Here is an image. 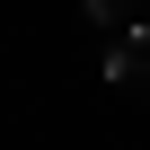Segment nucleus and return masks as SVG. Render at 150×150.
<instances>
[{
    "instance_id": "f03ea898",
    "label": "nucleus",
    "mask_w": 150,
    "mask_h": 150,
    "mask_svg": "<svg viewBox=\"0 0 150 150\" xmlns=\"http://www.w3.org/2000/svg\"><path fill=\"white\" fill-rule=\"evenodd\" d=\"M132 9H141V0H88V18H97V27H115V35L132 27Z\"/></svg>"
},
{
    "instance_id": "7ed1b4c3",
    "label": "nucleus",
    "mask_w": 150,
    "mask_h": 150,
    "mask_svg": "<svg viewBox=\"0 0 150 150\" xmlns=\"http://www.w3.org/2000/svg\"><path fill=\"white\" fill-rule=\"evenodd\" d=\"M141 27H150V0H141Z\"/></svg>"
},
{
    "instance_id": "f257e3e1",
    "label": "nucleus",
    "mask_w": 150,
    "mask_h": 150,
    "mask_svg": "<svg viewBox=\"0 0 150 150\" xmlns=\"http://www.w3.org/2000/svg\"><path fill=\"white\" fill-rule=\"evenodd\" d=\"M106 80H115L124 97H141V106H150V27H124V35L106 44Z\"/></svg>"
}]
</instances>
